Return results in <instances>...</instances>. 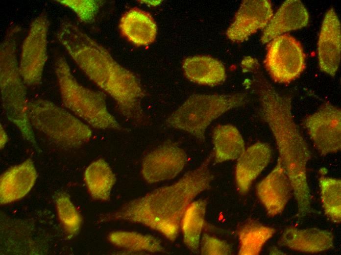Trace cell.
<instances>
[{
	"mask_svg": "<svg viewBox=\"0 0 341 255\" xmlns=\"http://www.w3.org/2000/svg\"><path fill=\"white\" fill-rule=\"evenodd\" d=\"M60 97L63 105L92 127L100 129L122 128L108 110L103 93L85 87L72 73L66 58L57 54L54 61Z\"/></svg>",
	"mask_w": 341,
	"mask_h": 255,
	"instance_id": "4",
	"label": "cell"
},
{
	"mask_svg": "<svg viewBox=\"0 0 341 255\" xmlns=\"http://www.w3.org/2000/svg\"><path fill=\"white\" fill-rule=\"evenodd\" d=\"M18 25L10 26L0 46V89L1 104L7 118L18 128L23 137L38 149L28 116L26 90L17 60Z\"/></svg>",
	"mask_w": 341,
	"mask_h": 255,
	"instance_id": "3",
	"label": "cell"
},
{
	"mask_svg": "<svg viewBox=\"0 0 341 255\" xmlns=\"http://www.w3.org/2000/svg\"><path fill=\"white\" fill-rule=\"evenodd\" d=\"M37 178L36 169L30 158L10 168L0 177V203L7 204L24 197L34 185Z\"/></svg>",
	"mask_w": 341,
	"mask_h": 255,
	"instance_id": "16",
	"label": "cell"
},
{
	"mask_svg": "<svg viewBox=\"0 0 341 255\" xmlns=\"http://www.w3.org/2000/svg\"><path fill=\"white\" fill-rule=\"evenodd\" d=\"M199 247L202 255H228L232 253L231 246L227 242L206 233L201 238Z\"/></svg>",
	"mask_w": 341,
	"mask_h": 255,
	"instance_id": "28",
	"label": "cell"
},
{
	"mask_svg": "<svg viewBox=\"0 0 341 255\" xmlns=\"http://www.w3.org/2000/svg\"><path fill=\"white\" fill-rule=\"evenodd\" d=\"M341 51V23L335 9L331 8L324 17L317 43L320 70L334 76L340 65Z\"/></svg>",
	"mask_w": 341,
	"mask_h": 255,
	"instance_id": "13",
	"label": "cell"
},
{
	"mask_svg": "<svg viewBox=\"0 0 341 255\" xmlns=\"http://www.w3.org/2000/svg\"><path fill=\"white\" fill-rule=\"evenodd\" d=\"M213 154L174 183L131 200L100 221H127L157 230L171 241L176 238L184 214L194 199L209 189L214 178L210 164Z\"/></svg>",
	"mask_w": 341,
	"mask_h": 255,
	"instance_id": "2",
	"label": "cell"
},
{
	"mask_svg": "<svg viewBox=\"0 0 341 255\" xmlns=\"http://www.w3.org/2000/svg\"><path fill=\"white\" fill-rule=\"evenodd\" d=\"M278 243L299 252L317 253L333 247L334 236L330 231L317 228L299 229L289 227L284 230Z\"/></svg>",
	"mask_w": 341,
	"mask_h": 255,
	"instance_id": "17",
	"label": "cell"
},
{
	"mask_svg": "<svg viewBox=\"0 0 341 255\" xmlns=\"http://www.w3.org/2000/svg\"><path fill=\"white\" fill-rule=\"evenodd\" d=\"M49 26L45 12L32 22L22 45L19 69L25 84L34 86L42 80L48 58L47 44Z\"/></svg>",
	"mask_w": 341,
	"mask_h": 255,
	"instance_id": "8",
	"label": "cell"
},
{
	"mask_svg": "<svg viewBox=\"0 0 341 255\" xmlns=\"http://www.w3.org/2000/svg\"><path fill=\"white\" fill-rule=\"evenodd\" d=\"M207 203L204 199L193 201L187 208L181 220L180 228L184 242L194 253H197L199 250Z\"/></svg>",
	"mask_w": 341,
	"mask_h": 255,
	"instance_id": "22",
	"label": "cell"
},
{
	"mask_svg": "<svg viewBox=\"0 0 341 255\" xmlns=\"http://www.w3.org/2000/svg\"><path fill=\"white\" fill-rule=\"evenodd\" d=\"M119 27L122 35L137 46H146L155 40L157 27L152 16L147 12L134 7L121 17Z\"/></svg>",
	"mask_w": 341,
	"mask_h": 255,
	"instance_id": "18",
	"label": "cell"
},
{
	"mask_svg": "<svg viewBox=\"0 0 341 255\" xmlns=\"http://www.w3.org/2000/svg\"><path fill=\"white\" fill-rule=\"evenodd\" d=\"M302 125L313 145L322 156L336 153L341 148V110L326 102L307 116Z\"/></svg>",
	"mask_w": 341,
	"mask_h": 255,
	"instance_id": "9",
	"label": "cell"
},
{
	"mask_svg": "<svg viewBox=\"0 0 341 255\" xmlns=\"http://www.w3.org/2000/svg\"><path fill=\"white\" fill-rule=\"evenodd\" d=\"M309 20L308 12L300 0H286L265 28L261 41L266 44L284 33L301 29L308 25Z\"/></svg>",
	"mask_w": 341,
	"mask_h": 255,
	"instance_id": "15",
	"label": "cell"
},
{
	"mask_svg": "<svg viewBox=\"0 0 341 255\" xmlns=\"http://www.w3.org/2000/svg\"><path fill=\"white\" fill-rule=\"evenodd\" d=\"M256 190L269 216L274 217L283 212L293 195V190L279 157L274 168L257 184Z\"/></svg>",
	"mask_w": 341,
	"mask_h": 255,
	"instance_id": "12",
	"label": "cell"
},
{
	"mask_svg": "<svg viewBox=\"0 0 341 255\" xmlns=\"http://www.w3.org/2000/svg\"><path fill=\"white\" fill-rule=\"evenodd\" d=\"M56 1L72 10L84 23L94 21L100 6L101 1L95 0H57Z\"/></svg>",
	"mask_w": 341,
	"mask_h": 255,
	"instance_id": "27",
	"label": "cell"
},
{
	"mask_svg": "<svg viewBox=\"0 0 341 255\" xmlns=\"http://www.w3.org/2000/svg\"><path fill=\"white\" fill-rule=\"evenodd\" d=\"M55 203L59 218L67 232L71 236L76 234L79 231L81 219L69 197L65 193H59L55 197Z\"/></svg>",
	"mask_w": 341,
	"mask_h": 255,
	"instance_id": "26",
	"label": "cell"
},
{
	"mask_svg": "<svg viewBox=\"0 0 341 255\" xmlns=\"http://www.w3.org/2000/svg\"><path fill=\"white\" fill-rule=\"evenodd\" d=\"M182 68L188 80L200 85L216 86L224 82L226 77L223 64L208 56L188 57L183 61Z\"/></svg>",
	"mask_w": 341,
	"mask_h": 255,
	"instance_id": "19",
	"label": "cell"
},
{
	"mask_svg": "<svg viewBox=\"0 0 341 255\" xmlns=\"http://www.w3.org/2000/svg\"><path fill=\"white\" fill-rule=\"evenodd\" d=\"M320 198L326 216L333 223L341 221V180L322 176L319 178Z\"/></svg>",
	"mask_w": 341,
	"mask_h": 255,
	"instance_id": "25",
	"label": "cell"
},
{
	"mask_svg": "<svg viewBox=\"0 0 341 255\" xmlns=\"http://www.w3.org/2000/svg\"><path fill=\"white\" fill-rule=\"evenodd\" d=\"M214 159L217 163L238 159L245 150L244 139L237 128L219 125L213 131Z\"/></svg>",
	"mask_w": 341,
	"mask_h": 255,
	"instance_id": "20",
	"label": "cell"
},
{
	"mask_svg": "<svg viewBox=\"0 0 341 255\" xmlns=\"http://www.w3.org/2000/svg\"><path fill=\"white\" fill-rule=\"evenodd\" d=\"M56 37L82 72L115 101L124 117L138 124L146 122L142 105L145 91L132 72L119 64L105 47L68 20L60 22Z\"/></svg>",
	"mask_w": 341,
	"mask_h": 255,
	"instance_id": "1",
	"label": "cell"
},
{
	"mask_svg": "<svg viewBox=\"0 0 341 255\" xmlns=\"http://www.w3.org/2000/svg\"><path fill=\"white\" fill-rule=\"evenodd\" d=\"M273 15L269 0H243L226 31L227 37L233 42H243L265 28Z\"/></svg>",
	"mask_w": 341,
	"mask_h": 255,
	"instance_id": "11",
	"label": "cell"
},
{
	"mask_svg": "<svg viewBox=\"0 0 341 255\" xmlns=\"http://www.w3.org/2000/svg\"><path fill=\"white\" fill-rule=\"evenodd\" d=\"M264 63L274 81L288 83L304 71L305 55L297 39L290 35L282 34L269 42Z\"/></svg>",
	"mask_w": 341,
	"mask_h": 255,
	"instance_id": "7",
	"label": "cell"
},
{
	"mask_svg": "<svg viewBox=\"0 0 341 255\" xmlns=\"http://www.w3.org/2000/svg\"><path fill=\"white\" fill-rule=\"evenodd\" d=\"M84 180L93 198L108 201L116 178L108 163L100 158L87 167L84 173Z\"/></svg>",
	"mask_w": 341,
	"mask_h": 255,
	"instance_id": "21",
	"label": "cell"
},
{
	"mask_svg": "<svg viewBox=\"0 0 341 255\" xmlns=\"http://www.w3.org/2000/svg\"><path fill=\"white\" fill-rule=\"evenodd\" d=\"M0 149H1L4 147L5 145L6 144L8 141V135L6 134V132H5V130L3 128L2 126L1 125H0Z\"/></svg>",
	"mask_w": 341,
	"mask_h": 255,
	"instance_id": "29",
	"label": "cell"
},
{
	"mask_svg": "<svg viewBox=\"0 0 341 255\" xmlns=\"http://www.w3.org/2000/svg\"><path fill=\"white\" fill-rule=\"evenodd\" d=\"M276 232V230L259 222L249 219L238 230L239 241L238 254L257 255L266 243Z\"/></svg>",
	"mask_w": 341,
	"mask_h": 255,
	"instance_id": "23",
	"label": "cell"
},
{
	"mask_svg": "<svg viewBox=\"0 0 341 255\" xmlns=\"http://www.w3.org/2000/svg\"><path fill=\"white\" fill-rule=\"evenodd\" d=\"M109 240L113 245L132 252H164L161 242L153 236L126 231L110 233Z\"/></svg>",
	"mask_w": 341,
	"mask_h": 255,
	"instance_id": "24",
	"label": "cell"
},
{
	"mask_svg": "<svg viewBox=\"0 0 341 255\" xmlns=\"http://www.w3.org/2000/svg\"><path fill=\"white\" fill-rule=\"evenodd\" d=\"M247 101L244 93L194 94L173 111L166 123L168 126L184 131L203 142L206 130L214 120Z\"/></svg>",
	"mask_w": 341,
	"mask_h": 255,
	"instance_id": "5",
	"label": "cell"
},
{
	"mask_svg": "<svg viewBox=\"0 0 341 255\" xmlns=\"http://www.w3.org/2000/svg\"><path fill=\"white\" fill-rule=\"evenodd\" d=\"M187 161L185 151L176 144L168 142L145 155L141 174L148 183L171 179L182 171Z\"/></svg>",
	"mask_w": 341,
	"mask_h": 255,
	"instance_id": "10",
	"label": "cell"
},
{
	"mask_svg": "<svg viewBox=\"0 0 341 255\" xmlns=\"http://www.w3.org/2000/svg\"><path fill=\"white\" fill-rule=\"evenodd\" d=\"M141 1H143L142 2H143L144 3H146L147 5H150L152 6H155V5H158L159 3H160V1H161L160 0H158V1L157 0H154V1H153V0H141Z\"/></svg>",
	"mask_w": 341,
	"mask_h": 255,
	"instance_id": "30",
	"label": "cell"
},
{
	"mask_svg": "<svg viewBox=\"0 0 341 255\" xmlns=\"http://www.w3.org/2000/svg\"><path fill=\"white\" fill-rule=\"evenodd\" d=\"M27 112L32 127L63 148L80 147L92 136L87 125L49 101L38 99L28 101Z\"/></svg>",
	"mask_w": 341,
	"mask_h": 255,
	"instance_id": "6",
	"label": "cell"
},
{
	"mask_svg": "<svg viewBox=\"0 0 341 255\" xmlns=\"http://www.w3.org/2000/svg\"><path fill=\"white\" fill-rule=\"evenodd\" d=\"M271 157L270 146L257 142L245 149L237 159L235 180L239 192L246 194L253 181L269 163Z\"/></svg>",
	"mask_w": 341,
	"mask_h": 255,
	"instance_id": "14",
	"label": "cell"
}]
</instances>
